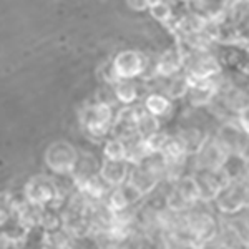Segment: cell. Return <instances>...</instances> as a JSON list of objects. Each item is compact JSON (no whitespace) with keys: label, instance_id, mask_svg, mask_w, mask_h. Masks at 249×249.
<instances>
[{"label":"cell","instance_id":"32","mask_svg":"<svg viewBox=\"0 0 249 249\" xmlns=\"http://www.w3.org/2000/svg\"><path fill=\"white\" fill-rule=\"evenodd\" d=\"M164 249H198L196 246H193L190 243H183V241H178L175 238H170V241L166 243Z\"/></svg>","mask_w":249,"mask_h":249},{"label":"cell","instance_id":"36","mask_svg":"<svg viewBox=\"0 0 249 249\" xmlns=\"http://www.w3.org/2000/svg\"><path fill=\"white\" fill-rule=\"evenodd\" d=\"M107 249H126V248H120V246H111V248H107Z\"/></svg>","mask_w":249,"mask_h":249},{"label":"cell","instance_id":"20","mask_svg":"<svg viewBox=\"0 0 249 249\" xmlns=\"http://www.w3.org/2000/svg\"><path fill=\"white\" fill-rule=\"evenodd\" d=\"M191 87V80L184 71L175 75L173 78H170L166 87V96L170 100H181L184 96H188V91H190Z\"/></svg>","mask_w":249,"mask_h":249},{"label":"cell","instance_id":"11","mask_svg":"<svg viewBox=\"0 0 249 249\" xmlns=\"http://www.w3.org/2000/svg\"><path fill=\"white\" fill-rule=\"evenodd\" d=\"M219 95V83L216 78L203 80V82H191L190 91H188V102L193 108L210 107Z\"/></svg>","mask_w":249,"mask_h":249},{"label":"cell","instance_id":"13","mask_svg":"<svg viewBox=\"0 0 249 249\" xmlns=\"http://www.w3.org/2000/svg\"><path fill=\"white\" fill-rule=\"evenodd\" d=\"M160 179H161V176L160 175H156L155 171L148 170V168L143 166V164H138V166L131 168L128 181H130L131 184H135V186L142 191L143 196H146V195H150L156 186H158Z\"/></svg>","mask_w":249,"mask_h":249},{"label":"cell","instance_id":"30","mask_svg":"<svg viewBox=\"0 0 249 249\" xmlns=\"http://www.w3.org/2000/svg\"><path fill=\"white\" fill-rule=\"evenodd\" d=\"M236 67L244 75H249V47H241V52L236 57Z\"/></svg>","mask_w":249,"mask_h":249},{"label":"cell","instance_id":"33","mask_svg":"<svg viewBox=\"0 0 249 249\" xmlns=\"http://www.w3.org/2000/svg\"><path fill=\"white\" fill-rule=\"evenodd\" d=\"M151 0H128V5H130L131 10L142 12V10H148L150 9Z\"/></svg>","mask_w":249,"mask_h":249},{"label":"cell","instance_id":"24","mask_svg":"<svg viewBox=\"0 0 249 249\" xmlns=\"http://www.w3.org/2000/svg\"><path fill=\"white\" fill-rule=\"evenodd\" d=\"M105 160L110 161H126V143L120 138H110L103 146Z\"/></svg>","mask_w":249,"mask_h":249},{"label":"cell","instance_id":"28","mask_svg":"<svg viewBox=\"0 0 249 249\" xmlns=\"http://www.w3.org/2000/svg\"><path fill=\"white\" fill-rule=\"evenodd\" d=\"M166 208L171 213H184V211L191 210L193 206H190V204L184 201L183 196L176 191V188H173L171 193H168V196H166Z\"/></svg>","mask_w":249,"mask_h":249},{"label":"cell","instance_id":"21","mask_svg":"<svg viewBox=\"0 0 249 249\" xmlns=\"http://www.w3.org/2000/svg\"><path fill=\"white\" fill-rule=\"evenodd\" d=\"M113 93H115V98L118 100L120 103L128 107V105H131V103H135L136 98H138V87H136L131 80H120V82L115 83Z\"/></svg>","mask_w":249,"mask_h":249},{"label":"cell","instance_id":"5","mask_svg":"<svg viewBox=\"0 0 249 249\" xmlns=\"http://www.w3.org/2000/svg\"><path fill=\"white\" fill-rule=\"evenodd\" d=\"M78 151L68 142H57L48 146L45 153V163L53 173L58 175H73L78 163Z\"/></svg>","mask_w":249,"mask_h":249},{"label":"cell","instance_id":"34","mask_svg":"<svg viewBox=\"0 0 249 249\" xmlns=\"http://www.w3.org/2000/svg\"><path fill=\"white\" fill-rule=\"evenodd\" d=\"M244 160H246V175L249 176V156H246Z\"/></svg>","mask_w":249,"mask_h":249},{"label":"cell","instance_id":"19","mask_svg":"<svg viewBox=\"0 0 249 249\" xmlns=\"http://www.w3.org/2000/svg\"><path fill=\"white\" fill-rule=\"evenodd\" d=\"M160 126H161V123H160L158 116L148 113L144 108H140V116H138V122H136V135L140 138L146 140L148 136L158 133Z\"/></svg>","mask_w":249,"mask_h":249},{"label":"cell","instance_id":"25","mask_svg":"<svg viewBox=\"0 0 249 249\" xmlns=\"http://www.w3.org/2000/svg\"><path fill=\"white\" fill-rule=\"evenodd\" d=\"M43 244L47 249H70V234L67 231H52L45 232Z\"/></svg>","mask_w":249,"mask_h":249},{"label":"cell","instance_id":"29","mask_svg":"<svg viewBox=\"0 0 249 249\" xmlns=\"http://www.w3.org/2000/svg\"><path fill=\"white\" fill-rule=\"evenodd\" d=\"M40 226L45 230V232H52V231H58L60 226H62V218L57 214L55 211H48V210H43V214H42V223Z\"/></svg>","mask_w":249,"mask_h":249},{"label":"cell","instance_id":"8","mask_svg":"<svg viewBox=\"0 0 249 249\" xmlns=\"http://www.w3.org/2000/svg\"><path fill=\"white\" fill-rule=\"evenodd\" d=\"M146 65V55L136 50H124L118 53L111 63L116 78L120 80H133L136 77H142Z\"/></svg>","mask_w":249,"mask_h":249},{"label":"cell","instance_id":"16","mask_svg":"<svg viewBox=\"0 0 249 249\" xmlns=\"http://www.w3.org/2000/svg\"><path fill=\"white\" fill-rule=\"evenodd\" d=\"M161 155L164 156V160H166L168 163H183L184 160H186V156H190L188 155L186 143H184V140L181 138L179 133L170 135Z\"/></svg>","mask_w":249,"mask_h":249},{"label":"cell","instance_id":"26","mask_svg":"<svg viewBox=\"0 0 249 249\" xmlns=\"http://www.w3.org/2000/svg\"><path fill=\"white\" fill-rule=\"evenodd\" d=\"M107 204H108V208H110V210L115 213V214L126 211L128 208L131 206V203L128 201V198L124 196V193H123L122 188H113V190L110 191V195H108V199H107Z\"/></svg>","mask_w":249,"mask_h":249},{"label":"cell","instance_id":"35","mask_svg":"<svg viewBox=\"0 0 249 249\" xmlns=\"http://www.w3.org/2000/svg\"><path fill=\"white\" fill-rule=\"evenodd\" d=\"M204 0H188V3H203Z\"/></svg>","mask_w":249,"mask_h":249},{"label":"cell","instance_id":"27","mask_svg":"<svg viewBox=\"0 0 249 249\" xmlns=\"http://www.w3.org/2000/svg\"><path fill=\"white\" fill-rule=\"evenodd\" d=\"M168 138H170V135H168L166 131H161V130H160L158 133L148 136V138L144 140V146H146L148 153L150 155H161Z\"/></svg>","mask_w":249,"mask_h":249},{"label":"cell","instance_id":"4","mask_svg":"<svg viewBox=\"0 0 249 249\" xmlns=\"http://www.w3.org/2000/svg\"><path fill=\"white\" fill-rule=\"evenodd\" d=\"M191 241L198 249H204L219 234V226L214 216L210 213H195L186 219Z\"/></svg>","mask_w":249,"mask_h":249},{"label":"cell","instance_id":"2","mask_svg":"<svg viewBox=\"0 0 249 249\" xmlns=\"http://www.w3.org/2000/svg\"><path fill=\"white\" fill-rule=\"evenodd\" d=\"M214 204L219 213L228 216H234L243 210L249 208V176H239L224 188L214 199Z\"/></svg>","mask_w":249,"mask_h":249},{"label":"cell","instance_id":"1","mask_svg":"<svg viewBox=\"0 0 249 249\" xmlns=\"http://www.w3.org/2000/svg\"><path fill=\"white\" fill-rule=\"evenodd\" d=\"M183 50V48H181ZM184 53V73L191 82H203L221 75L223 67L219 60L210 50H183Z\"/></svg>","mask_w":249,"mask_h":249},{"label":"cell","instance_id":"12","mask_svg":"<svg viewBox=\"0 0 249 249\" xmlns=\"http://www.w3.org/2000/svg\"><path fill=\"white\" fill-rule=\"evenodd\" d=\"M130 171L131 168L128 161H110V160H103V163L100 164L98 175L110 188H120L128 181Z\"/></svg>","mask_w":249,"mask_h":249},{"label":"cell","instance_id":"31","mask_svg":"<svg viewBox=\"0 0 249 249\" xmlns=\"http://www.w3.org/2000/svg\"><path fill=\"white\" fill-rule=\"evenodd\" d=\"M236 122H238V124L241 126V130L249 136V107L244 108L241 113H238V116H236Z\"/></svg>","mask_w":249,"mask_h":249},{"label":"cell","instance_id":"7","mask_svg":"<svg viewBox=\"0 0 249 249\" xmlns=\"http://www.w3.org/2000/svg\"><path fill=\"white\" fill-rule=\"evenodd\" d=\"M23 196L25 199L32 204H37V206H47L52 204L53 201H60L62 196H60V190L47 176H37V178H32L29 183L25 184V190H23Z\"/></svg>","mask_w":249,"mask_h":249},{"label":"cell","instance_id":"18","mask_svg":"<svg viewBox=\"0 0 249 249\" xmlns=\"http://www.w3.org/2000/svg\"><path fill=\"white\" fill-rule=\"evenodd\" d=\"M108 184L100 178V175H93L87 178L83 183H80L77 190L87 196L88 199H102L108 193Z\"/></svg>","mask_w":249,"mask_h":249},{"label":"cell","instance_id":"10","mask_svg":"<svg viewBox=\"0 0 249 249\" xmlns=\"http://www.w3.org/2000/svg\"><path fill=\"white\" fill-rule=\"evenodd\" d=\"M184 70V53L181 47L176 43L175 47L166 48L156 57V78H173L175 75Z\"/></svg>","mask_w":249,"mask_h":249},{"label":"cell","instance_id":"6","mask_svg":"<svg viewBox=\"0 0 249 249\" xmlns=\"http://www.w3.org/2000/svg\"><path fill=\"white\" fill-rule=\"evenodd\" d=\"M82 123L91 136H103L108 133L113 123V108L108 103H95L85 108L82 113Z\"/></svg>","mask_w":249,"mask_h":249},{"label":"cell","instance_id":"9","mask_svg":"<svg viewBox=\"0 0 249 249\" xmlns=\"http://www.w3.org/2000/svg\"><path fill=\"white\" fill-rule=\"evenodd\" d=\"M216 138L226 146V150L230 151L231 156H239V158H246L248 151V138L249 136L241 130L238 122L234 120H228L221 124L219 133L216 135Z\"/></svg>","mask_w":249,"mask_h":249},{"label":"cell","instance_id":"22","mask_svg":"<svg viewBox=\"0 0 249 249\" xmlns=\"http://www.w3.org/2000/svg\"><path fill=\"white\" fill-rule=\"evenodd\" d=\"M179 135H181V138L184 140V143H186L188 155L190 156H195L198 153L199 148L203 146V143L206 142V138L210 136L206 133H201L198 128H186V130H183Z\"/></svg>","mask_w":249,"mask_h":249},{"label":"cell","instance_id":"3","mask_svg":"<svg viewBox=\"0 0 249 249\" xmlns=\"http://www.w3.org/2000/svg\"><path fill=\"white\" fill-rule=\"evenodd\" d=\"M196 170L198 171H216L228 166L231 153L216 136H208L199 151L195 155Z\"/></svg>","mask_w":249,"mask_h":249},{"label":"cell","instance_id":"14","mask_svg":"<svg viewBox=\"0 0 249 249\" xmlns=\"http://www.w3.org/2000/svg\"><path fill=\"white\" fill-rule=\"evenodd\" d=\"M223 105L232 113H241L249 107V87H228L223 96Z\"/></svg>","mask_w":249,"mask_h":249},{"label":"cell","instance_id":"23","mask_svg":"<svg viewBox=\"0 0 249 249\" xmlns=\"http://www.w3.org/2000/svg\"><path fill=\"white\" fill-rule=\"evenodd\" d=\"M148 12L156 22L163 23V25H170L173 22V7L166 0H151Z\"/></svg>","mask_w":249,"mask_h":249},{"label":"cell","instance_id":"15","mask_svg":"<svg viewBox=\"0 0 249 249\" xmlns=\"http://www.w3.org/2000/svg\"><path fill=\"white\" fill-rule=\"evenodd\" d=\"M175 188L190 206H195L196 203L201 201V190H199L198 179H196L195 175H186L178 178Z\"/></svg>","mask_w":249,"mask_h":249},{"label":"cell","instance_id":"17","mask_svg":"<svg viewBox=\"0 0 249 249\" xmlns=\"http://www.w3.org/2000/svg\"><path fill=\"white\" fill-rule=\"evenodd\" d=\"M171 105L173 100L168 98L164 93H150L144 98L143 108L148 111V113L158 116V118H163L171 111Z\"/></svg>","mask_w":249,"mask_h":249}]
</instances>
